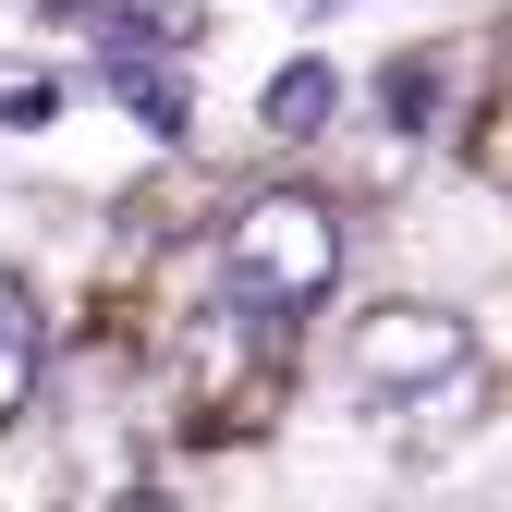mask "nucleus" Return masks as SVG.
Masks as SVG:
<instances>
[{
	"label": "nucleus",
	"instance_id": "f03ea898",
	"mask_svg": "<svg viewBox=\"0 0 512 512\" xmlns=\"http://www.w3.org/2000/svg\"><path fill=\"white\" fill-rule=\"evenodd\" d=\"M330 269H342V220H330V196H305V183H256L232 208V232H220V293L244 317H305L330 293Z\"/></svg>",
	"mask_w": 512,
	"mask_h": 512
},
{
	"label": "nucleus",
	"instance_id": "423d86ee",
	"mask_svg": "<svg viewBox=\"0 0 512 512\" xmlns=\"http://www.w3.org/2000/svg\"><path fill=\"white\" fill-rule=\"evenodd\" d=\"M378 110H391L403 135H427V122L452 110V61H439V49H415V61H391V86H378Z\"/></svg>",
	"mask_w": 512,
	"mask_h": 512
},
{
	"label": "nucleus",
	"instance_id": "39448f33",
	"mask_svg": "<svg viewBox=\"0 0 512 512\" xmlns=\"http://www.w3.org/2000/svg\"><path fill=\"white\" fill-rule=\"evenodd\" d=\"M110 98H122V110H135V122H147V135H183V122H196V86H183V74H171V61H147V74H135V49H122V61H110Z\"/></svg>",
	"mask_w": 512,
	"mask_h": 512
},
{
	"label": "nucleus",
	"instance_id": "f257e3e1",
	"mask_svg": "<svg viewBox=\"0 0 512 512\" xmlns=\"http://www.w3.org/2000/svg\"><path fill=\"white\" fill-rule=\"evenodd\" d=\"M342 391H354L366 427L427 452V439H464L488 415V354L452 305H366L342 330Z\"/></svg>",
	"mask_w": 512,
	"mask_h": 512
},
{
	"label": "nucleus",
	"instance_id": "0eeeda50",
	"mask_svg": "<svg viewBox=\"0 0 512 512\" xmlns=\"http://www.w3.org/2000/svg\"><path fill=\"white\" fill-rule=\"evenodd\" d=\"M49 25L110 37V49H183V25H171V13H110V0H49Z\"/></svg>",
	"mask_w": 512,
	"mask_h": 512
},
{
	"label": "nucleus",
	"instance_id": "7ed1b4c3",
	"mask_svg": "<svg viewBox=\"0 0 512 512\" xmlns=\"http://www.w3.org/2000/svg\"><path fill=\"white\" fill-rule=\"evenodd\" d=\"M256 122H269L281 147L330 135V122H342V74H330V61H281V74H269V98H256Z\"/></svg>",
	"mask_w": 512,
	"mask_h": 512
},
{
	"label": "nucleus",
	"instance_id": "20e7f679",
	"mask_svg": "<svg viewBox=\"0 0 512 512\" xmlns=\"http://www.w3.org/2000/svg\"><path fill=\"white\" fill-rule=\"evenodd\" d=\"M25 391H37V281L0 269V427L25 415Z\"/></svg>",
	"mask_w": 512,
	"mask_h": 512
}]
</instances>
